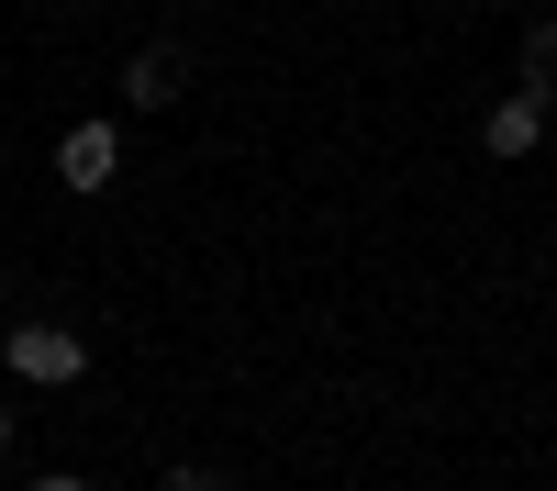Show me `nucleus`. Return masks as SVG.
<instances>
[{"instance_id": "obj_1", "label": "nucleus", "mask_w": 557, "mask_h": 491, "mask_svg": "<svg viewBox=\"0 0 557 491\" xmlns=\"http://www.w3.org/2000/svg\"><path fill=\"white\" fill-rule=\"evenodd\" d=\"M0 357H12V380H34V391H67V380L89 369V346H78V324H45V312H23V324L0 335Z\"/></svg>"}, {"instance_id": "obj_2", "label": "nucleus", "mask_w": 557, "mask_h": 491, "mask_svg": "<svg viewBox=\"0 0 557 491\" xmlns=\"http://www.w3.org/2000/svg\"><path fill=\"white\" fill-rule=\"evenodd\" d=\"M57 179L67 191H112L123 179V123H67L57 134Z\"/></svg>"}, {"instance_id": "obj_3", "label": "nucleus", "mask_w": 557, "mask_h": 491, "mask_svg": "<svg viewBox=\"0 0 557 491\" xmlns=\"http://www.w3.org/2000/svg\"><path fill=\"white\" fill-rule=\"evenodd\" d=\"M480 146L491 157H535L546 146V101H535V89H502V101L480 112Z\"/></svg>"}, {"instance_id": "obj_4", "label": "nucleus", "mask_w": 557, "mask_h": 491, "mask_svg": "<svg viewBox=\"0 0 557 491\" xmlns=\"http://www.w3.org/2000/svg\"><path fill=\"white\" fill-rule=\"evenodd\" d=\"M178 89H190V45H146V57L123 67V101H134V112H168Z\"/></svg>"}, {"instance_id": "obj_5", "label": "nucleus", "mask_w": 557, "mask_h": 491, "mask_svg": "<svg viewBox=\"0 0 557 491\" xmlns=\"http://www.w3.org/2000/svg\"><path fill=\"white\" fill-rule=\"evenodd\" d=\"M513 89H535V101L557 112V23H535V34H524V78H513Z\"/></svg>"}, {"instance_id": "obj_6", "label": "nucleus", "mask_w": 557, "mask_h": 491, "mask_svg": "<svg viewBox=\"0 0 557 491\" xmlns=\"http://www.w3.org/2000/svg\"><path fill=\"white\" fill-rule=\"evenodd\" d=\"M168 491H235L223 469H168Z\"/></svg>"}, {"instance_id": "obj_7", "label": "nucleus", "mask_w": 557, "mask_h": 491, "mask_svg": "<svg viewBox=\"0 0 557 491\" xmlns=\"http://www.w3.org/2000/svg\"><path fill=\"white\" fill-rule=\"evenodd\" d=\"M23 491H89V480H67V469H57V480H23Z\"/></svg>"}, {"instance_id": "obj_8", "label": "nucleus", "mask_w": 557, "mask_h": 491, "mask_svg": "<svg viewBox=\"0 0 557 491\" xmlns=\"http://www.w3.org/2000/svg\"><path fill=\"white\" fill-rule=\"evenodd\" d=\"M0 446H12V402H0Z\"/></svg>"}, {"instance_id": "obj_9", "label": "nucleus", "mask_w": 557, "mask_h": 491, "mask_svg": "<svg viewBox=\"0 0 557 491\" xmlns=\"http://www.w3.org/2000/svg\"><path fill=\"white\" fill-rule=\"evenodd\" d=\"M67 12H89V0H67Z\"/></svg>"}]
</instances>
